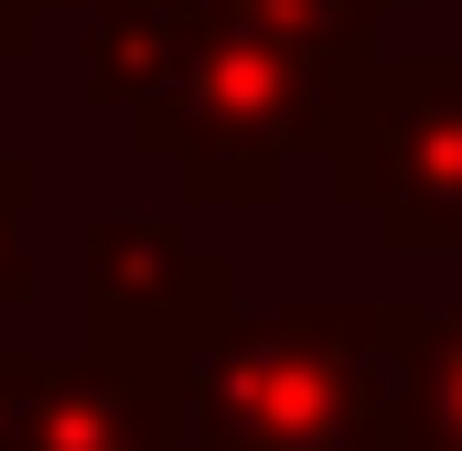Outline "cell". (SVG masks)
Masks as SVG:
<instances>
[{"label": "cell", "instance_id": "1", "mask_svg": "<svg viewBox=\"0 0 462 451\" xmlns=\"http://www.w3.org/2000/svg\"><path fill=\"white\" fill-rule=\"evenodd\" d=\"M420 301H280L236 312L183 365L172 451H398Z\"/></svg>", "mask_w": 462, "mask_h": 451}, {"label": "cell", "instance_id": "2", "mask_svg": "<svg viewBox=\"0 0 462 451\" xmlns=\"http://www.w3.org/2000/svg\"><path fill=\"white\" fill-rule=\"evenodd\" d=\"M323 194L398 258H462V65L345 54L312 129Z\"/></svg>", "mask_w": 462, "mask_h": 451}, {"label": "cell", "instance_id": "3", "mask_svg": "<svg viewBox=\"0 0 462 451\" xmlns=\"http://www.w3.org/2000/svg\"><path fill=\"white\" fill-rule=\"evenodd\" d=\"M226 323H236V258L216 236H194L183 216H140V205L87 216V236H76V344L183 376Z\"/></svg>", "mask_w": 462, "mask_h": 451}, {"label": "cell", "instance_id": "4", "mask_svg": "<svg viewBox=\"0 0 462 451\" xmlns=\"http://www.w3.org/2000/svg\"><path fill=\"white\" fill-rule=\"evenodd\" d=\"M183 376L129 365L97 344L0 354V451H172Z\"/></svg>", "mask_w": 462, "mask_h": 451}, {"label": "cell", "instance_id": "5", "mask_svg": "<svg viewBox=\"0 0 462 451\" xmlns=\"http://www.w3.org/2000/svg\"><path fill=\"white\" fill-rule=\"evenodd\" d=\"M398 451H462V301L420 323V365H409V419Z\"/></svg>", "mask_w": 462, "mask_h": 451}, {"label": "cell", "instance_id": "6", "mask_svg": "<svg viewBox=\"0 0 462 451\" xmlns=\"http://www.w3.org/2000/svg\"><path fill=\"white\" fill-rule=\"evenodd\" d=\"M32 194H43L32 151H0V312H22V301H32V280H43V247H32Z\"/></svg>", "mask_w": 462, "mask_h": 451}]
</instances>
